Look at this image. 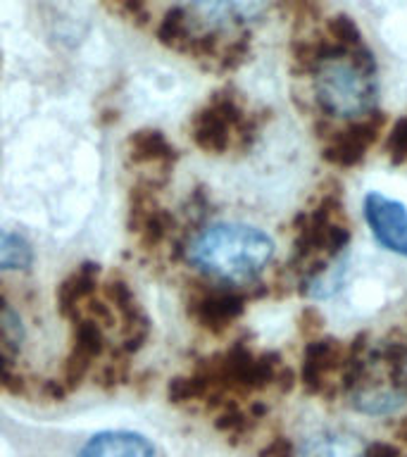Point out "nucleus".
Listing matches in <instances>:
<instances>
[{"mask_svg":"<svg viewBox=\"0 0 407 457\" xmlns=\"http://www.w3.org/2000/svg\"><path fill=\"white\" fill-rule=\"evenodd\" d=\"M245 298L238 295L236 291L227 288H203V291H193L188 300V314L198 321L203 328L210 331H224L231 327V321L241 317Z\"/></svg>","mask_w":407,"mask_h":457,"instance_id":"6","label":"nucleus"},{"mask_svg":"<svg viewBox=\"0 0 407 457\" xmlns=\"http://www.w3.org/2000/svg\"><path fill=\"white\" fill-rule=\"evenodd\" d=\"M186 257L193 270L221 286L255 281L274 257V241L243 221H214L193 236Z\"/></svg>","mask_w":407,"mask_h":457,"instance_id":"1","label":"nucleus"},{"mask_svg":"<svg viewBox=\"0 0 407 457\" xmlns=\"http://www.w3.org/2000/svg\"><path fill=\"white\" fill-rule=\"evenodd\" d=\"M255 127L231 93H214V98L195 112L191 138L207 155H224L236 143H248Z\"/></svg>","mask_w":407,"mask_h":457,"instance_id":"3","label":"nucleus"},{"mask_svg":"<svg viewBox=\"0 0 407 457\" xmlns=\"http://www.w3.org/2000/svg\"><path fill=\"white\" fill-rule=\"evenodd\" d=\"M129 227L138 236L143 248L157 250L170 241L174 234L177 221L162 203L157 200V193L153 191V184H145V188H136L131 193V210H129Z\"/></svg>","mask_w":407,"mask_h":457,"instance_id":"5","label":"nucleus"},{"mask_svg":"<svg viewBox=\"0 0 407 457\" xmlns=\"http://www.w3.org/2000/svg\"><path fill=\"white\" fill-rule=\"evenodd\" d=\"M100 291V270L96 264H81L57 288V310L64 320H77L86 303Z\"/></svg>","mask_w":407,"mask_h":457,"instance_id":"9","label":"nucleus"},{"mask_svg":"<svg viewBox=\"0 0 407 457\" xmlns=\"http://www.w3.org/2000/svg\"><path fill=\"white\" fill-rule=\"evenodd\" d=\"M328 36H331V41L343 46V48H357V46H362V41H360L362 38L360 29L345 14H338V17L328 21Z\"/></svg>","mask_w":407,"mask_h":457,"instance_id":"14","label":"nucleus"},{"mask_svg":"<svg viewBox=\"0 0 407 457\" xmlns=\"http://www.w3.org/2000/svg\"><path fill=\"white\" fill-rule=\"evenodd\" d=\"M362 214L374 238L407 260V207L384 193L370 191L362 200Z\"/></svg>","mask_w":407,"mask_h":457,"instance_id":"4","label":"nucleus"},{"mask_svg":"<svg viewBox=\"0 0 407 457\" xmlns=\"http://www.w3.org/2000/svg\"><path fill=\"white\" fill-rule=\"evenodd\" d=\"M343 362L341 348L331 338L312 341L305 350V364H303V384L307 393H320L324 386V374L338 370Z\"/></svg>","mask_w":407,"mask_h":457,"instance_id":"11","label":"nucleus"},{"mask_svg":"<svg viewBox=\"0 0 407 457\" xmlns=\"http://www.w3.org/2000/svg\"><path fill=\"white\" fill-rule=\"evenodd\" d=\"M381 127H384V117H370V120L355 121L353 127L338 131V136L331 138V143L324 150V157L328 162L338 164V167H353L367 155L370 145H374V141L381 134Z\"/></svg>","mask_w":407,"mask_h":457,"instance_id":"8","label":"nucleus"},{"mask_svg":"<svg viewBox=\"0 0 407 457\" xmlns=\"http://www.w3.org/2000/svg\"><path fill=\"white\" fill-rule=\"evenodd\" d=\"M260 457H293V445L286 441V438H274V441L260 453Z\"/></svg>","mask_w":407,"mask_h":457,"instance_id":"16","label":"nucleus"},{"mask_svg":"<svg viewBox=\"0 0 407 457\" xmlns=\"http://www.w3.org/2000/svg\"><path fill=\"white\" fill-rule=\"evenodd\" d=\"M367 457H400V450L391 443H371L367 448Z\"/></svg>","mask_w":407,"mask_h":457,"instance_id":"17","label":"nucleus"},{"mask_svg":"<svg viewBox=\"0 0 407 457\" xmlns=\"http://www.w3.org/2000/svg\"><path fill=\"white\" fill-rule=\"evenodd\" d=\"M129 157L136 164H145V167H170L177 160V150L167 141L162 131H136L129 138Z\"/></svg>","mask_w":407,"mask_h":457,"instance_id":"12","label":"nucleus"},{"mask_svg":"<svg viewBox=\"0 0 407 457\" xmlns=\"http://www.w3.org/2000/svg\"><path fill=\"white\" fill-rule=\"evenodd\" d=\"M153 445L145 436L131 431H105L93 436L79 457H153Z\"/></svg>","mask_w":407,"mask_h":457,"instance_id":"10","label":"nucleus"},{"mask_svg":"<svg viewBox=\"0 0 407 457\" xmlns=\"http://www.w3.org/2000/svg\"><path fill=\"white\" fill-rule=\"evenodd\" d=\"M186 12L203 27H241L262 17L267 0H181Z\"/></svg>","mask_w":407,"mask_h":457,"instance_id":"7","label":"nucleus"},{"mask_svg":"<svg viewBox=\"0 0 407 457\" xmlns=\"http://www.w3.org/2000/svg\"><path fill=\"white\" fill-rule=\"evenodd\" d=\"M314 88L317 100L328 114L355 117L367 114L374 105L377 86H374V55L357 46L343 55L331 57L317 67Z\"/></svg>","mask_w":407,"mask_h":457,"instance_id":"2","label":"nucleus"},{"mask_svg":"<svg viewBox=\"0 0 407 457\" xmlns=\"http://www.w3.org/2000/svg\"><path fill=\"white\" fill-rule=\"evenodd\" d=\"M386 150H388V155H391L395 162L407 160V117H403V120H398L393 124L391 134H388V141H386Z\"/></svg>","mask_w":407,"mask_h":457,"instance_id":"15","label":"nucleus"},{"mask_svg":"<svg viewBox=\"0 0 407 457\" xmlns=\"http://www.w3.org/2000/svg\"><path fill=\"white\" fill-rule=\"evenodd\" d=\"M34 264L31 243L17 231L0 227V271H21Z\"/></svg>","mask_w":407,"mask_h":457,"instance_id":"13","label":"nucleus"}]
</instances>
